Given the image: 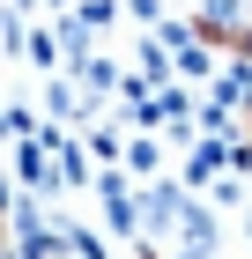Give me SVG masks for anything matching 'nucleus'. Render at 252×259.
<instances>
[{
    "instance_id": "obj_1",
    "label": "nucleus",
    "mask_w": 252,
    "mask_h": 259,
    "mask_svg": "<svg viewBox=\"0 0 252 259\" xmlns=\"http://www.w3.org/2000/svg\"><path fill=\"white\" fill-rule=\"evenodd\" d=\"M178 215H186V193H178V185H149V200H141V230H149V237H171Z\"/></svg>"
}]
</instances>
